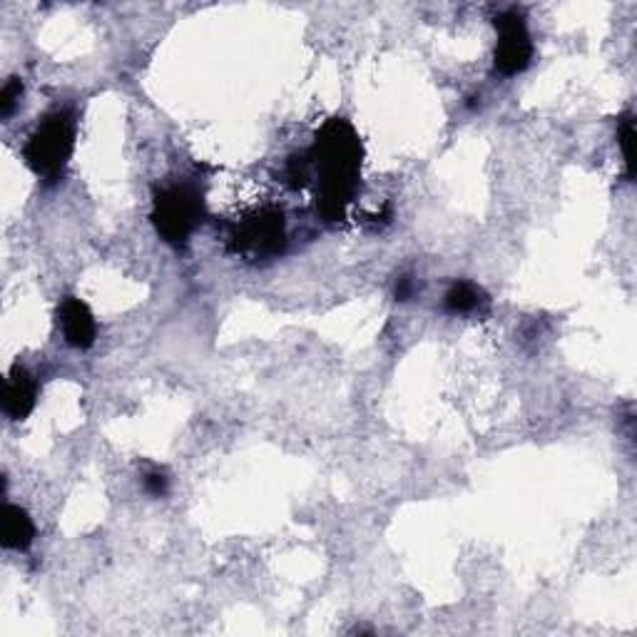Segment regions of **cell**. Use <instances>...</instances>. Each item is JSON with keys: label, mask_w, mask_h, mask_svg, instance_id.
<instances>
[{"label": "cell", "mask_w": 637, "mask_h": 637, "mask_svg": "<svg viewBox=\"0 0 637 637\" xmlns=\"http://www.w3.org/2000/svg\"><path fill=\"white\" fill-rule=\"evenodd\" d=\"M38 404V382L23 366H13L3 386V414L13 421H26Z\"/></svg>", "instance_id": "7"}, {"label": "cell", "mask_w": 637, "mask_h": 637, "mask_svg": "<svg viewBox=\"0 0 637 637\" xmlns=\"http://www.w3.org/2000/svg\"><path fill=\"white\" fill-rule=\"evenodd\" d=\"M204 218V198L192 184H168L152 202V224L162 242L184 246Z\"/></svg>", "instance_id": "3"}, {"label": "cell", "mask_w": 637, "mask_h": 637, "mask_svg": "<svg viewBox=\"0 0 637 637\" xmlns=\"http://www.w3.org/2000/svg\"><path fill=\"white\" fill-rule=\"evenodd\" d=\"M618 145L623 150L625 168H628V178H633V145H635V120L630 112H625L618 125Z\"/></svg>", "instance_id": "10"}, {"label": "cell", "mask_w": 637, "mask_h": 637, "mask_svg": "<svg viewBox=\"0 0 637 637\" xmlns=\"http://www.w3.org/2000/svg\"><path fill=\"white\" fill-rule=\"evenodd\" d=\"M230 246L246 262H266L286 246V222L282 210L260 208L242 214L230 232Z\"/></svg>", "instance_id": "4"}, {"label": "cell", "mask_w": 637, "mask_h": 637, "mask_svg": "<svg viewBox=\"0 0 637 637\" xmlns=\"http://www.w3.org/2000/svg\"><path fill=\"white\" fill-rule=\"evenodd\" d=\"M58 318L63 326V336L70 346L90 348L98 338V324L92 316L90 306L78 300V296H65L63 304L58 306Z\"/></svg>", "instance_id": "6"}, {"label": "cell", "mask_w": 637, "mask_h": 637, "mask_svg": "<svg viewBox=\"0 0 637 637\" xmlns=\"http://www.w3.org/2000/svg\"><path fill=\"white\" fill-rule=\"evenodd\" d=\"M493 26L498 30L496 53H493V65L501 75H518L530 65L533 60V40L528 33L526 16L520 10L510 8L496 16Z\"/></svg>", "instance_id": "5"}, {"label": "cell", "mask_w": 637, "mask_h": 637, "mask_svg": "<svg viewBox=\"0 0 637 637\" xmlns=\"http://www.w3.org/2000/svg\"><path fill=\"white\" fill-rule=\"evenodd\" d=\"M20 95H23V82H20V78H10L3 85V90H0V118L8 120L10 115H13Z\"/></svg>", "instance_id": "11"}, {"label": "cell", "mask_w": 637, "mask_h": 637, "mask_svg": "<svg viewBox=\"0 0 637 637\" xmlns=\"http://www.w3.org/2000/svg\"><path fill=\"white\" fill-rule=\"evenodd\" d=\"M75 148V120L68 110H55L40 122L26 142L23 158L40 180L58 182L63 178Z\"/></svg>", "instance_id": "2"}, {"label": "cell", "mask_w": 637, "mask_h": 637, "mask_svg": "<svg viewBox=\"0 0 637 637\" xmlns=\"http://www.w3.org/2000/svg\"><path fill=\"white\" fill-rule=\"evenodd\" d=\"M316 184V212L324 222H342L362 182L364 145L354 125L344 118L326 120L306 150Z\"/></svg>", "instance_id": "1"}, {"label": "cell", "mask_w": 637, "mask_h": 637, "mask_svg": "<svg viewBox=\"0 0 637 637\" xmlns=\"http://www.w3.org/2000/svg\"><path fill=\"white\" fill-rule=\"evenodd\" d=\"M36 538V523L30 513L20 506L3 508V548L26 550Z\"/></svg>", "instance_id": "8"}, {"label": "cell", "mask_w": 637, "mask_h": 637, "mask_svg": "<svg viewBox=\"0 0 637 637\" xmlns=\"http://www.w3.org/2000/svg\"><path fill=\"white\" fill-rule=\"evenodd\" d=\"M414 292H416L414 280H411V276H401L398 284H396V300L398 302H408L411 296H414Z\"/></svg>", "instance_id": "13"}, {"label": "cell", "mask_w": 637, "mask_h": 637, "mask_svg": "<svg viewBox=\"0 0 637 637\" xmlns=\"http://www.w3.org/2000/svg\"><path fill=\"white\" fill-rule=\"evenodd\" d=\"M142 486H145L150 496L162 498L164 493H168L170 481H168V476L162 474V471H150V474H145V478H142Z\"/></svg>", "instance_id": "12"}, {"label": "cell", "mask_w": 637, "mask_h": 637, "mask_svg": "<svg viewBox=\"0 0 637 637\" xmlns=\"http://www.w3.org/2000/svg\"><path fill=\"white\" fill-rule=\"evenodd\" d=\"M444 304L451 314H474L481 306L488 304V296L483 294V290L476 284L456 282L451 284V290L446 292Z\"/></svg>", "instance_id": "9"}]
</instances>
